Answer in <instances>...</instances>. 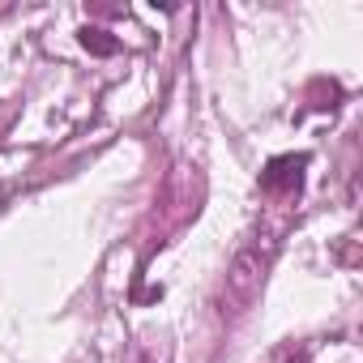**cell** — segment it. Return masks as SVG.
<instances>
[{"instance_id": "cell-2", "label": "cell", "mask_w": 363, "mask_h": 363, "mask_svg": "<svg viewBox=\"0 0 363 363\" xmlns=\"http://www.w3.org/2000/svg\"><path fill=\"white\" fill-rule=\"evenodd\" d=\"M303 167H308V154L269 158L265 171H261V189H265V193H295V189L303 184Z\"/></svg>"}, {"instance_id": "cell-1", "label": "cell", "mask_w": 363, "mask_h": 363, "mask_svg": "<svg viewBox=\"0 0 363 363\" xmlns=\"http://www.w3.org/2000/svg\"><path fill=\"white\" fill-rule=\"evenodd\" d=\"M261 286H265V257L248 248V252H240V257L231 261V269H227L223 312H244V308H252L257 295H261Z\"/></svg>"}, {"instance_id": "cell-4", "label": "cell", "mask_w": 363, "mask_h": 363, "mask_svg": "<svg viewBox=\"0 0 363 363\" xmlns=\"http://www.w3.org/2000/svg\"><path fill=\"white\" fill-rule=\"evenodd\" d=\"M286 363H308V354H295V359H286Z\"/></svg>"}, {"instance_id": "cell-3", "label": "cell", "mask_w": 363, "mask_h": 363, "mask_svg": "<svg viewBox=\"0 0 363 363\" xmlns=\"http://www.w3.org/2000/svg\"><path fill=\"white\" fill-rule=\"evenodd\" d=\"M77 43H82L90 56H116V52H120V39H116L111 30H103V26H82V30H77Z\"/></svg>"}]
</instances>
